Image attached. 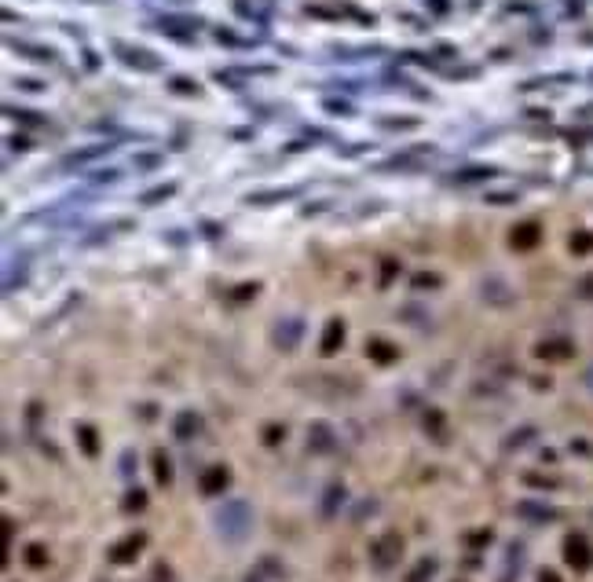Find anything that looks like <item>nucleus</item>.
<instances>
[{"mask_svg": "<svg viewBox=\"0 0 593 582\" xmlns=\"http://www.w3.org/2000/svg\"><path fill=\"white\" fill-rule=\"evenodd\" d=\"M527 436H535V428H524V433L509 436V447H520V443H527Z\"/></svg>", "mask_w": 593, "mask_h": 582, "instance_id": "c85d7f7f", "label": "nucleus"}, {"mask_svg": "<svg viewBox=\"0 0 593 582\" xmlns=\"http://www.w3.org/2000/svg\"><path fill=\"white\" fill-rule=\"evenodd\" d=\"M337 440H333V428L326 421H315L308 428V450H315V455H326V450H333Z\"/></svg>", "mask_w": 593, "mask_h": 582, "instance_id": "0eeeda50", "label": "nucleus"}, {"mask_svg": "<svg viewBox=\"0 0 593 582\" xmlns=\"http://www.w3.org/2000/svg\"><path fill=\"white\" fill-rule=\"evenodd\" d=\"M425 433H432L436 440H443V414H439V411H429V414H425Z\"/></svg>", "mask_w": 593, "mask_h": 582, "instance_id": "4be33fe9", "label": "nucleus"}, {"mask_svg": "<svg viewBox=\"0 0 593 582\" xmlns=\"http://www.w3.org/2000/svg\"><path fill=\"white\" fill-rule=\"evenodd\" d=\"M495 169H461L451 176V183H473V180H491Z\"/></svg>", "mask_w": 593, "mask_h": 582, "instance_id": "412c9836", "label": "nucleus"}, {"mask_svg": "<svg viewBox=\"0 0 593 582\" xmlns=\"http://www.w3.org/2000/svg\"><path fill=\"white\" fill-rule=\"evenodd\" d=\"M414 125H418L414 118H388L385 121V128H414Z\"/></svg>", "mask_w": 593, "mask_h": 582, "instance_id": "bb28decb", "label": "nucleus"}, {"mask_svg": "<svg viewBox=\"0 0 593 582\" xmlns=\"http://www.w3.org/2000/svg\"><path fill=\"white\" fill-rule=\"evenodd\" d=\"M77 440H81V450H84L88 458L99 455V436H96V428H92V425H77Z\"/></svg>", "mask_w": 593, "mask_h": 582, "instance_id": "dca6fc26", "label": "nucleus"}, {"mask_svg": "<svg viewBox=\"0 0 593 582\" xmlns=\"http://www.w3.org/2000/svg\"><path fill=\"white\" fill-rule=\"evenodd\" d=\"M367 352H370V359H377V363H392V359H399V348H396V344L381 341V337H370V341H367Z\"/></svg>", "mask_w": 593, "mask_h": 582, "instance_id": "ddd939ff", "label": "nucleus"}, {"mask_svg": "<svg viewBox=\"0 0 593 582\" xmlns=\"http://www.w3.org/2000/svg\"><path fill=\"white\" fill-rule=\"evenodd\" d=\"M117 55L125 59V62H129V67H139V70H158L161 67V62H158V55H151V52H132L129 45H117Z\"/></svg>", "mask_w": 593, "mask_h": 582, "instance_id": "6e6552de", "label": "nucleus"}, {"mask_svg": "<svg viewBox=\"0 0 593 582\" xmlns=\"http://www.w3.org/2000/svg\"><path fill=\"white\" fill-rule=\"evenodd\" d=\"M399 557H403V538H399V531H385L370 542V564L377 571H392L399 564Z\"/></svg>", "mask_w": 593, "mask_h": 582, "instance_id": "f03ea898", "label": "nucleus"}, {"mask_svg": "<svg viewBox=\"0 0 593 582\" xmlns=\"http://www.w3.org/2000/svg\"><path fill=\"white\" fill-rule=\"evenodd\" d=\"M539 582H560V578H557L553 571H542V575H539Z\"/></svg>", "mask_w": 593, "mask_h": 582, "instance_id": "72a5a7b5", "label": "nucleus"}, {"mask_svg": "<svg viewBox=\"0 0 593 582\" xmlns=\"http://www.w3.org/2000/svg\"><path fill=\"white\" fill-rule=\"evenodd\" d=\"M158 26H161L165 33H176V37L187 40V37H195V30H198L202 23H198V18H161Z\"/></svg>", "mask_w": 593, "mask_h": 582, "instance_id": "f8f14e48", "label": "nucleus"}, {"mask_svg": "<svg viewBox=\"0 0 593 582\" xmlns=\"http://www.w3.org/2000/svg\"><path fill=\"white\" fill-rule=\"evenodd\" d=\"M213 520L224 542H246V535L253 531V509L246 498H227L224 506H217Z\"/></svg>", "mask_w": 593, "mask_h": 582, "instance_id": "f257e3e1", "label": "nucleus"}, {"mask_svg": "<svg viewBox=\"0 0 593 582\" xmlns=\"http://www.w3.org/2000/svg\"><path fill=\"white\" fill-rule=\"evenodd\" d=\"M539 355L542 359H564V355H571V344L568 341H546V344H539Z\"/></svg>", "mask_w": 593, "mask_h": 582, "instance_id": "6ab92c4d", "label": "nucleus"}, {"mask_svg": "<svg viewBox=\"0 0 593 582\" xmlns=\"http://www.w3.org/2000/svg\"><path fill=\"white\" fill-rule=\"evenodd\" d=\"M564 560L575 571H586L589 564H593V546H589V538L586 535H568V542H564Z\"/></svg>", "mask_w": 593, "mask_h": 582, "instance_id": "7ed1b4c3", "label": "nucleus"}, {"mask_svg": "<svg viewBox=\"0 0 593 582\" xmlns=\"http://www.w3.org/2000/svg\"><path fill=\"white\" fill-rule=\"evenodd\" d=\"M26 560H30V568H45V564H48L45 546H30V549H26Z\"/></svg>", "mask_w": 593, "mask_h": 582, "instance_id": "b1692460", "label": "nucleus"}, {"mask_svg": "<svg viewBox=\"0 0 593 582\" xmlns=\"http://www.w3.org/2000/svg\"><path fill=\"white\" fill-rule=\"evenodd\" d=\"M582 381H586V388H589V392H593V363L586 366V374H582Z\"/></svg>", "mask_w": 593, "mask_h": 582, "instance_id": "473e14b6", "label": "nucleus"}, {"mask_svg": "<svg viewBox=\"0 0 593 582\" xmlns=\"http://www.w3.org/2000/svg\"><path fill=\"white\" fill-rule=\"evenodd\" d=\"M304 337V319H282L279 326H275V344H279L282 352H293L296 344Z\"/></svg>", "mask_w": 593, "mask_h": 582, "instance_id": "20e7f679", "label": "nucleus"}, {"mask_svg": "<svg viewBox=\"0 0 593 582\" xmlns=\"http://www.w3.org/2000/svg\"><path fill=\"white\" fill-rule=\"evenodd\" d=\"M176 187L173 183H165V187H158V190H151V194H143V202H158V198H168V194H173Z\"/></svg>", "mask_w": 593, "mask_h": 582, "instance_id": "a878e982", "label": "nucleus"}, {"mask_svg": "<svg viewBox=\"0 0 593 582\" xmlns=\"http://www.w3.org/2000/svg\"><path fill=\"white\" fill-rule=\"evenodd\" d=\"M517 516H524V520H535V524H546V520H557V509H549L542 502H520L517 506Z\"/></svg>", "mask_w": 593, "mask_h": 582, "instance_id": "9b49d317", "label": "nucleus"}, {"mask_svg": "<svg viewBox=\"0 0 593 582\" xmlns=\"http://www.w3.org/2000/svg\"><path fill=\"white\" fill-rule=\"evenodd\" d=\"M326 110H333V114H348V103H337V99H330V103H326Z\"/></svg>", "mask_w": 593, "mask_h": 582, "instance_id": "2f4dec72", "label": "nucleus"}, {"mask_svg": "<svg viewBox=\"0 0 593 582\" xmlns=\"http://www.w3.org/2000/svg\"><path fill=\"white\" fill-rule=\"evenodd\" d=\"M143 546H146V535H143V531L125 535L121 542L110 546V560H114V564H129V560H136V553H139Z\"/></svg>", "mask_w": 593, "mask_h": 582, "instance_id": "39448f33", "label": "nucleus"}, {"mask_svg": "<svg viewBox=\"0 0 593 582\" xmlns=\"http://www.w3.org/2000/svg\"><path fill=\"white\" fill-rule=\"evenodd\" d=\"M425 150H429V147H418V150H407V154H425ZM410 161H414V158H396L392 165H410Z\"/></svg>", "mask_w": 593, "mask_h": 582, "instance_id": "7c9ffc66", "label": "nucleus"}, {"mask_svg": "<svg viewBox=\"0 0 593 582\" xmlns=\"http://www.w3.org/2000/svg\"><path fill=\"white\" fill-rule=\"evenodd\" d=\"M231 484V472H227V465H213V469H205L202 472V480H198V487H202V494H224V487Z\"/></svg>", "mask_w": 593, "mask_h": 582, "instance_id": "423d86ee", "label": "nucleus"}, {"mask_svg": "<svg viewBox=\"0 0 593 582\" xmlns=\"http://www.w3.org/2000/svg\"><path fill=\"white\" fill-rule=\"evenodd\" d=\"M154 477H158L161 487L173 484V462L165 458V450H154Z\"/></svg>", "mask_w": 593, "mask_h": 582, "instance_id": "a211bd4d", "label": "nucleus"}, {"mask_svg": "<svg viewBox=\"0 0 593 582\" xmlns=\"http://www.w3.org/2000/svg\"><path fill=\"white\" fill-rule=\"evenodd\" d=\"M173 89H176V92H190V96H195V92H198V84H190V81H173Z\"/></svg>", "mask_w": 593, "mask_h": 582, "instance_id": "c756f323", "label": "nucleus"}, {"mask_svg": "<svg viewBox=\"0 0 593 582\" xmlns=\"http://www.w3.org/2000/svg\"><path fill=\"white\" fill-rule=\"evenodd\" d=\"M132 472H136V450H125L121 455V477L132 480Z\"/></svg>", "mask_w": 593, "mask_h": 582, "instance_id": "393cba45", "label": "nucleus"}, {"mask_svg": "<svg viewBox=\"0 0 593 582\" xmlns=\"http://www.w3.org/2000/svg\"><path fill=\"white\" fill-rule=\"evenodd\" d=\"M146 506V494L136 487V491H129V494H125V509H129V513H139Z\"/></svg>", "mask_w": 593, "mask_h": 582, "instance_id": "5701e85b", "label": "nucleus"}, {"mask_svg": "<svg viewBox=\"0 0 593 582\" xmlns=\"http://www.w3.org/2000/svg\"><path fill=\"white\" fill-rule=\"evenodd\" d=\"M539 242V224H520L513 227V246L517 249H531Z\"/></svg>", "mask_w": 593, "mask_h": 582, "instance_id": "2eb2a0df", "label": "nucleus"}, {"mask_svg": "<svg viewBox=\"0 0 593 582\" xmlns=\"http://www.w3.org/2000/svg\"><path fill=\"white\" fill-rule=\"evenodd\" d=\"M341 506H345V487H341V484H330L326 494H323V509H319V513H323V516H333Z\"/></svg>", "mask_w": 593, "mask_h": 582, "instance_id": "4468645a", "label": "nucleus"}, {"mask_svg": "<svg viewBox=\"0 0 593 582\" xmlns=\"http://www.w3.org/2000/svg\"><path fill=\"white\" fill-rule=\"evenodd\" d=\"M161 161V154H143V158H136V169H154Z\"/></svg>", "mask_w": 593, "mask_h": 582, "instance_id": "cd10ccee", "label": "nucleus"}, {"mask_svg": "<svg viewBox=\"0 0 593 582\" xmlns=\"http://www.w3.org/2000/svg\"><path fill=\"white\" fill-rule=\"evenodd\" d=\"M341 344H345V322H341V319H330V322H326V333H323V344H319V348H323V355H333L337 348H341Z\"/></svg>", "mask_w": 593, "mask_h": 582, "instance_id": "9d476101", "label": "nucleus"}, {"mask_svg": "<svg viewBox=\"0 0 593 582\" xmlns=\"http://www.w3.org/2000/svg\"><path fill=\"white\" fill-rule=\"evenodd\" d=\"M107 154V147H84V150H74V154L67 158V165H84V161H96V158H103Z\"/></svg>", "mask_w": 593, "mask_h": 582, "instance_id": "aec40b11", "label": "nucleus"}, {"mask_svg": "<svg viewBox=\"0 0 593 582\" xmlns=\"http://www.w3.org/2000/svg\"><path fill=\"white\" fill-rule=\"evenodd\" d=\"M173 433H176V440H195V436L202 433V418H198L195 411H183V414L173 421Z\"/></svg>", "mask_w": 593, "mask_h": 582, "instance_id": "1a4fd4ad", "label": "nucleus"}, {"mask_svg": "<svg viewBox=\"0 0 593 582\" xmlns=\"http://www.w3.org/2000/svg\"><path fill=\"white\" fill-rule=\"evenodd\" d=\"M436 568H439V564H436V557H421L418 564H414V571L407 575V582H429V578L436 575Z\"/></svg>", "mask_w": 593, "mask_h": 582, "instance_id": "f3484780", "label": "nucleus"}]
</instances>
